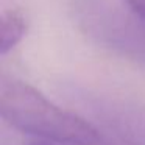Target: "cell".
Masks as SVG:
<instances>
[{"label": "cell", "mask_w": 145, "mask_h": 145, "mask_svg": "<svg viewBox=\"0 0 145 145\" xmlns=\"http://www.w3.org/2000/svg\"><path fill=\"white\" fill-rule=\"evenodd\" d=\"M27 30L28 20L22 10H5L0 19V53L7 55L13 50L27 35Z\"/></svg>", "instance_id": "3"}, {"label": "cell", "mask_w": 145, "mask_h": 145, "mask_svg": "<svg viewBox=\"0 0 145 145\" xmlns=\"http://www.w3.org/2000/svg\"><path fill=\"white\" fill-rule=\"evenodd\" d=\"M75 24L91 41L145 66V20L114 0H73Z\"/></svg>", "instance_id": "2"}, {"label": "cell", "mask_w": 145, "mask_h": 145, "mask_svg": "<svg viewBox=\"0 0 145 145\" xmlns=\"http://www.w3.org/2000/svg\"><path fill=\"white\" fill-rule=\"evenodd\" d=\"M128 8H131L139 17L145 20V0H123Z\"/></svg>", "instance_id": "4"}, {"label": "cell", "mask_w": 145, "mask_h": 145, "mask_svg": "<svg viewBox=\"0 0 145 145\" xmlns=\"http://www.w3.org/2000/svg\"><path fill=\"white\" fill-rule=\"evenodd\" d=\"M0 114L10 126L33 140L61 145H105L95 126L19 80H3Z\"/></svg>", "instance_id": "1"}]
</instances>
